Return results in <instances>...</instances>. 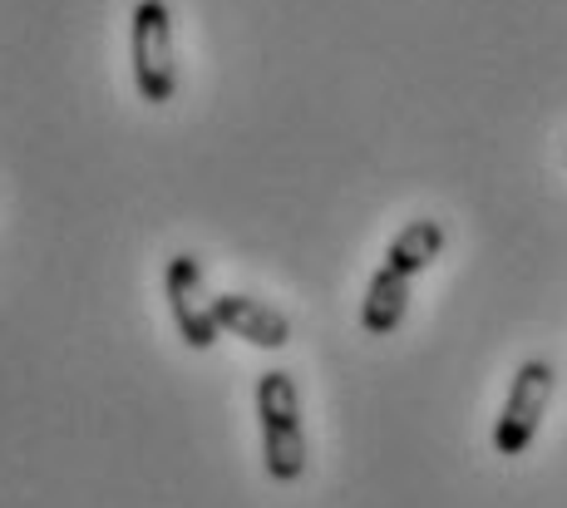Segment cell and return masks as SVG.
<instances>
[{
  "mask_svg": "<svg viewBox=\"0 0 567 508\" xmlns=\"http://www.w3.org/2000/svg\"><path fill=\"white\" fill-rule=\"evenodd\" d=\"M213 311L227 336L257 345V351H281V345L291 341V321L281 317L277 307H267V301H257V297H243V291L213 297Z\"/></svg>",
  "mask_w": 567,
  "mask_h": 508,
  "instance_id": "5",
  "label": "cell"
},
{
  "mask_svg": "<svg viewBox=\"0 0 567 508\" xmlns=\"http://www.w3.org/2000/svg\"><path fill=\"white\" fill-rule=\"evenodd\" d=\"M440 252H444V227L434 218H414L390 237L385 267H395V272H405V277H420Z\"/></svg>",
  "mask_w": 567,
  "mask_h": 508,
  "instance_id": "7",
  "label": "cell"
},
{
  "mask_svg": "<svg viewBox=\"0 0 567 508\" xmlns=\"http://www.w3.org/2000/svg\"><path fill=\"white\" fill-rule=\"evenodd\" d=\"M128 64L144 104H168L178 94V55H173V15L163 0H138L128 15Z\"/></svg>",
  "mask_w": 567,
  "mask_h": 508,
  "instance_id": "2",
  "label": "cell"
},
{
  "mask_svg": "<svg viewBox=\"0 0 567 508\" xmlns=\"http://www.w3.org/2000/svg\"><path fill=\"white\" fill-rule=\"evenodd\" d=\"M257 425L261 464L277 484H297L307 474V429H301V395L287 371L257 375Z\"/></svg>",
  "mask_w": 567,
  "mask_h": 508,
  "instance_id": "1",
  "label": "cell"
},
{
  "mask_svg": "<svg viewBox=\"0 0 567 508\" xmlns=\"http://www.w3.org/2000/svg\"><path fill=\"white\" fill-rule=\"evenodd\" d=\"M553 385H558V371L548 361H523L514 371V385H508V400L494 425V449L504 459H514V454L533 445V435H538L543 415L553 405Z\"/></svg>",
  "mask_w": 567,
  "mask_h": 508,
  "instance_id": "3",
  "label": "cell"
},
{
  "mask_svg": "<svg viewBox=\"0 0 567 508\" xmlns=\"http://www.w3.org/2000/svg\"><path fill=\"white\" fill-rule=\"evenodd\" d=\"M410 282H414V277H405V272H395V267L380 262V272L370 277L365 301H361V331H365V336H390V331L405 321Z\"/></svg>",
  "mask_w": 567,
  "mask_h": 508,
  "instance_id": "6",
  "label": "cell"
},
{
  "mask_svg": "<svg viewBox=\"0 0 567 508\" xmlns=\"http://www.w3.org/2000/svg\"><path fill=\"white\" fill-rule=\"evenodd\" d=\"M163 297H168L173 326H178L183 345L207 351V345L223 336L213 297H207V282H203V262L193 252H173L168 262H163Z\"/></svg>",
  "mask_w": 567,
  "mask_h": 508,
  "instance_id": "4",
  "label": "cell"
}]
</instances>
